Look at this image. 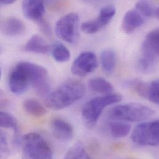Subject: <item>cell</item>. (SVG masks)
<instances>
[{"label": "cell", "instance_id": "cell-1", "mask_svg": "<svg viewBox=\"0 0 159 159\" xmlns=\"http://www.w3.org/2000/svg\"><path fill=\"white\" fill-rule=\"evenodd\" d=\"M9 86L11 91L16 95L25 93L30 87H34L40 95H44L49 89L48 72L39 65L20 62L9 75Z\"/></svg>", "mask_w": 159, "mask_h": 159}, {"label": "cell", "instance_id": "cell-2", "mask_svg": "<svg viewBox=\"0 0 159 159\" xmlns=\"http://www.w3.org/2000/svg\"><path fill=\"white\" fill-rule=\"evenodd\" d=\"M85 92L83 82L74 79L66 80L48 95L45 105L53 110H61L80 100Z\"/></svg>", "mask_w": 159, "mask_h": 159}, {"label": "cell", "instance_id": "cell-3", "mask_svg": "<svg viewBox=\"0 0 159 159\" xmlns=\"http://www.w3.org/2000/svg\"><path fill=\"white\" fill-rule=\"evenodd\" d=\"M121 100V95L111 93L88 101L82 110L81 116L84 125L89 129L94 128L104 108L111 104L118 103Z\"/></svg>", "mask_w": 159, "mask_h": 159}, {"label": "cell", "instance_id": "cell-4", "mask_svg": "<svg viewBox=\"0 0 159 159\" xmlns=\"http://www.w3.org/2000/svg\"><path fill=\"white\" fill-rule=\"evenodd\" d=\"M159 55V30L156 29L149 32L141 45V57L138 68L144 74H151L156 69Z\"/></svg>", "mask_w": 159, "mask_h": 159}, {"label": "cell", "instance_id": "cell-5", "mask_svg": "<svg viewBox=\"0 0 159 159\" xmlns=\"http://www.w3.org/2000/svg\"><path fill=\"white\" fill-rule=\"evenodd\" d=\"M155 111L141 103H126L115 106L108 111V117L113 120L138 122L152 117Z\"/></svg>", "mask_w": 159, "mask_h": 159}, {"label": "cell", "instance_id": "cell-6", "mask_svg": "<svg viewBox=\"0 0 159 159\" xmlns=\"http://www.w3.org/2000/svg\"><path fill=\"white\" fill-rule=\"evenodd\" d=\"M22 157L25 159H52L53 152L48 143L39 134L30 133L22 139Z\"/></svg>", "mask_w": 159, "mask_h": 159}, {"label": "cell", "instance_id": "cell-7", "mask_svg": "<svg viewBox=\"0 0 159 159\" xmlns=\"http://www.w3.org/2000/svg\"><path fill=\"white\" fill-rule=\"evenodd\" d=\"M134 143L144 146H157L159 144V120L138 125L133 131Z\"/></svg>", "mask_w": 159, "mask_h": 159}, {"label": "cell", "instance_id": "cell-8", "mask_svg": "<svg viewBox=\"0 0 159 159\" xmlns=\"http://www.w3.org/2000/svg\"><path fill=\"white\" fill-rule=\"evenodd\" d=\"M78 25L79 16L76 13H69L57 22L55 26V33L58 38L63 41L75 44L78 39Z\"/></svg>", "mask_w": 159, "mask_h": 159}, {"label": "cell", "instance_id": "cell-9", "mask_svg": "<svg viewBox=\"0 0 159 159\" xmlns=\"http://www.w3.org/2000/svg\"><path fill=\"white\" fill-rule=\"evenodd\" d=\"M116 14V9L112 5H108L101 8L98 16L95 19L86 21L81 25V30L87 34H93L99 32L105 27Z\"/></svg>", "mask_w": 159, "mask_h": 159}, {"label": "cell", "instance_id": "cell-10", "mask_svg": "<svg viewBox=\"0 0 159 159\" xmlns=\"http://www.w3.org/2000/svg\"><path fill=\"white\" fill-rule=\"evenodd\" d=\"M98 61L96 55L91 52H83L74 61L72 73L78 76L84 77L93 72L97 68Z\"/></svg>", "mask_w": 159, "mask_h": 159}, {"label": "cell", "instance_id": "cell-11", "mask_svg": "<svg viewBox=\"0 0 159 159\" xmlns=\"http://www.w3.org/2000/svg\"><path fill=\"white\" fill-rule=\"evenodd\" d=\"M24 16L38 23L43 20L45 8L43 0H23L22 4Z\"/></svg>", "mask_w": 159, "mask_h": 159}, {"label": "cell", "instance_id": "cell-12", "mask_svg": "<svg viewBox=\"0 0 159 159\" xmlns=\"http://www.w3.org/2000/svg\"><path fill=\"white\" fill-rule=\"evenodd\" d=\"M53 136L62 142H68L74 136V129L70 123L60 118H55L51 122Z\"/></svg>", "mask_w": 159, "mask_h": 159}, {"label": "cell", "instance_id": "cell-13", "mask_svg": "<svg viewBox=\"0 0 159 159\" xmlns=\"http://www.w3.org/2000/svg\"><path fill=\"white\" fill-rule=\"evenodd\" d=\"M26 27L24 23L17 17H11L6 19L0 25L1 32L8 37H15L23 35Z\"/></svg>", "mask_w": 159, "mask_h": 159}, {"label": "cell", "instance_id": "cell-14", "mask_svg": "<svg viewBox=\"0 0 159 159\" xmlns=\"http://www.w3.org/2000/svg\"><path fill=\"white\" fill-rule=\"evenodd\" d=\"M144 17L136 9L128 11L125 15L122 28L126 34H131L144 23Z\"/></svg>", "mask_w": 159, "mask_h": 159}, {"label": "cell", "instance_id": "cell-15", "mask_svg": "<svg viewBox=\"0 0 159 159\" xmlns=\"http://www.w3.org/2000/svg\"><path fill=\"white\" fill-rule=\"evenodd\" d=\"M24 50L37 54H47L52 50V47L39 35H33L27 42Z\"/></svg>", "mask_w": 159, "mask_h": 159}, {"label": "cell", "instance_id": "cell-16", "mask_svg": "<svg viewBox=\"0 0 159 159\" xmlns=\"http://www.w3.org/2000/svg\"><path fill=\"white\" fill-rule=\"evenodd\" d=\"M100 61L103 71L108 75L111 74L116 66V55L111 49L103 50L100 53Z\"/></svg>", "mask_w": 159, "mask_h": 159}, {"label": "cell", "instance_id": "cell-17", "mask_svg": "<svg viewBox=\"0 0 159 159\" xmlns=\"http://www.w3.org/2000/svg\"><path fill=\"white\" fill-rule=\"evenodd\" d=\"M135 9L144 17L159 18V7L151 0H139L136 4Z\"/></svg>", "mask_w": 159, "mask_h": 159}, {"label": "cell", "instance_id": "cell-18", "mask_svg": "<svg viewBox=\"0 0 159 159\" xmlns=\"http://www.w3.org/2000/svg\"><path fill=\"white\" fill-rule=\"evenodd\" d=\"M25 111L34 117H42L47 113V110L43 105L38 100L33 98L25 100L23 103Z\"/></svg>", "mask_w": 159, "mask_h": 159}, {"label": "cell", "instance_id": "cell-19", "mask_svg": "<svg viewBox=\"0 0 159 159\" xmlns=\"http://www.w3.org/2000/svg\"><path fill=\"white\" fill-rule=\"evenodd\" d=\"M90 89L98 93L103 94L111 93L113 91L112 85L103 78H95L88 82Z\"/></svg>", "mask_w": 159, "mask_h": 159}, {"label": "cell", "instance_id": "cell-20", "mask_svg": "<svg viewBox=\"0 0 159 159\" xmlns=\"http://www.w3.org/2000/svg\"><path fill=\"white\" fill-rule=\"evenodd\" d=\"M111 135L115 138H122L127 136L131 131V126L123 121L114 120L109 123Z\"/></svg>", "mask_w": 159, "mask_h": 159}, {"label": "cell", "instance_id": "cell-21", "mask_svg": "<svg viewBox=\"0 0 159 159\" xmlns=\"http://www.w3.org/2000/svg\"><path fill=\"white\" fill-rule=\"evenodd\" d=\"M52 52L55 60L59 63L66 62L71 58V53L68 48L60 43H57L52 47Z\"/></svg>", "mask_w": 159, "mask_h": 159}, {"label": "cell", "instance_id": "cell-22", "mask_svg": "<svg viewBox=\"0 0 159 159\" xmlns=\"http://www.w3.org/2000/svg\"><path fill=\"white\" fill-rule=\"evenodd\" d=\"M65 159H90L85 150L84 144L80 141L75 144L66 152Z\"/></svg>", "mask_w": 159, "mask_h": 159}, {"label": "cell", "instance_id": "cell-23", "mask_svg": "<svg viewBox=\"0 0 159 159\" xmlns=\"http://www.w3.org/2000/svg\"><path fill=\"white\" fill-rule=\"evenodd\" d=\"M126 85L133 89L138 95L148 99L149 84L141 80H134L128 81Z\"/></svg>", "mask_w": 159, "mask_h": 159}, {"label": "cell", "instance_id": "cell-24", "mask_svg": "<svg viewBox=\"0 0 159 159\" xmlns=\"http://www.w3.org/2000/svg\"><path fill=\"white\" fill-rule=\"evenodd\" d=\"M0 128H11L17 134L18 126L16 118L11 114L0 111Z\"/></svg>", "mask_w": 159, "mask_h": 159}, {"label": "cell", "instance_id": "cell-25", "mask_svg": "<svg viewBox=\"0 0 159 159\" xmlns=\"http://www.w3.org/2000/svg\"><path fill=\"white\" fill-rule=\"evenodd\" d=\"M159 82L155 80L149 83V89L148 95V100L158 105L159 103Z\"/></svg>", "mask_w": 159, "mask_h": 159}, {"label": "cell", "instance_id": "cell-26", "mask_svg": "<svg viewBox=\"0 0 159 159\" xmlns=\"http://www.w3.org/2000/svg\"><path fill=\"white\" fill-rule=\"evenodd\" d=\"M9 154V148L6 134L0 130V159L6 158Z\"/></svg>", "mask_w": 159, "mask_h": 159}, {"label": "cell", "instance_id": "cell-27", "mask_svg": "<svg viewBox=\"0 0 159 159\" xmlns=\"http://www.w3.org/2000/svg\"><path fill=\"white\" fill-rule=\"evenodd\" d=\"M16 0H0V2L4 4H10L15 2Z\"/></svg>", "mask_w": 159, "mask_h": 159}, {"label": "cell", "instance_id": "cell-28", "mask_svg": "<svg viewBox=\"0 0 159 159\" xmlns=\"http://www.w3.org/2000/svg\"><path fill=\"white\" fill-rule=\"evenodd\" d=\"M85 2H89V3H94V2H97L101 0H84Z\"/></svg>", "mask_w": 159, "mask_h": 159}, {"label": "cell", "instance_id": "cell-29", "mask_svg": "<svg viewBox=\"0 0 159 159\" xmlns=\"http://www.w3.org/2000/svg\"><path fill=\"white\" fill-rule=\"evenodd\" d=\"M1 51H2V50H1V48H0V54H1Z\"/></svg>", "mask_w": 159, "mask_h": 159}, {"label": "cell", "instance_id": "cell-30", "mask_svg": "<svg viewBox=\"0 0 159 159\" xmlns=\"http://www.w3.org/2000/svg\"><path fill=\"white\" fill-rule=\"evenodd\" d=\"M1 70H0V78H1Z\"/></svg>", "mask_w": 159, "mask_h": 159}]
</instances>
